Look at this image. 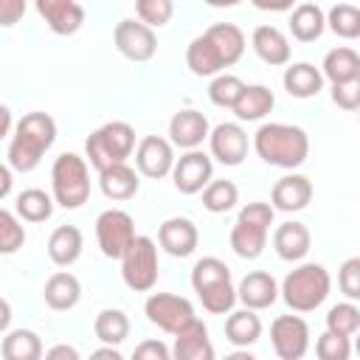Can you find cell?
Listing matches in <instances>:
<instances>
[{"instance_id":"obj_1","label":"cell","mask_w":360,"mask_h":360,"mask_svg":"<svg viewBox=\"0 0 360 360\" xmlns=\"http://www.w3.org/2000/svg\"><path fill=\"white\" fill-rule=\"evenodd\" d=\"M245 53V34L233 22H214L186 48V65L194 76H219Z\"/></svg>"},{"instance_id":"obj_2","label":"cell","mask_w":360,"mask_h":360,"mask_svg":"<svg viewBox=\"0 0 360 360\" xmlns=\"http://www.w3.org/2000/svg\"><path fill=\"white\" fill-rule=\"evenodd\" d=\"M56 141V121L48 112H25L11 135L8 143V169L14 172H34L42 160V155Z\"/></svg>"},{"instance_id":"obj_3","label":"cell","mask_w":360,"mask_h":360,"mask_svg":"<svg viewBox=\"0 0 360 360\" xmlns=\"http://www.w3.org/2000/svg\"><path fill=\"white\" fill-rule=\"evenodd\" d=\"M256 155L278 169H298L309 155V135L295 124L270 121L262 124L253 135Z\"/></svg>"},{"instance_id":"obj_4","label":"cell","mask_w":360,"mask_h":360,"mask_svg":"<svg viewBox=\"0 0 360 360\" xmlns=\"http://www.w3.org/2000/svg\"><path fill=\"white\" fill-rule=\"evenodd\" d=\"M191 287L211 315H225L236 304V287L231 281V267L217 256H202L191 267Z\"/></svg>"},{"instance_id":"obj_5","label":"cell","mask_w":360,"mask_h":360,"mask_svg":"<svg viewBox=\"0 0 360 360\" xmlns=\"http://www.w3.org/2000/svg\"><path fill=\"white\" fill-rule=\"evenodd\" d=\"M329 290H332L329 270L323 264L307 262V264H298L295 270H290L284 276L278 292H281L284 304L292 312H312V309H318L326 301Z\"/></svg>"},{"instance_id":"obj_6","label":"cell","mask_w":360,"mask_h":360,"mask_svg":"<svg viewBox=\"0 0 360 360\" xmlns=\"http://www.w3.org/2000/svg\"><path fill=\"white\" fill-rule=\"evenodd\" d=\"M87 163L93 169H107L115 163H127V158L135 152V129L127 121H107L98 129H93L84 141Z\"/></svg>"},{"instance_id":"obj_7","label":"cell","mask_w":360,"mask_h":360,"mask_svg":"<svg viewBox=\"0 0 360 360\" xmlns=\"http://www.w3.org/2000/svg\"><path fill=\"white\" fill-rule=\"evenodd\" d=\"M51 188L53 202L62 208H82L90 197V169L87 160L76 152H62L51 166Z\"/></svg>"},{"instance_id":"obj_8","label":"cell","mask_w":360,"mask_h":360,"mask_svg":"<svg viewBox=\"0 0 360 360\" xmlns=\"http://www.w3.org/2000/svg\"><path fill=\"white\" fill-rule=\"evenodd\" d=\"M273 225L270 202H248L233 228H231V248L239 259H259L267 245V231Z\"/></svg>"},{"instance_id":"obj_9","label":"cell","mask_w":360,"mask_h":360,"mask_svg":"<svg viewBox=\"0 0 360 360\" xmlns=\"http://www.w3.org/2000/svg\"><path fill=\"white\" fill-rule=\"evenodd\" d=\"M121 278L135 292H149L158 281V245L149 236H135V242L121 256Z\"/></svg>"},{"instance_id":"obj_10","label":"cell","mask_w":360,"mask_h":360,"mask_svg":"<svg viewBox=\"0 0 360 360\" xmlns=\"http://www.w3.org/2000/svg\"><path fill=\"white\" fill-rule=\"evenodd\" d=\"M96 242L107 259H121L135 242V222L121 208H107L96 219Z\"/></svg>"},{"instance_id":"obj_11","label":"cell","mask_w":360,"mask_h":360,"mask_svg":"<svg viewBox=\"0 0 360 360\" xmlns=\"http://www.w3.org/2000/svg\"><path fill=\"white\" fill-rule=\"evenodd\" d=\"M143 312H146L149 323H155L158 329H163L169 335H177L186 323H191L197 318L191 301L183 295H174V292H152L143 304Z\"/></svg>"},{"instance_id":"obj_12","label":"cell","mask_w":360,"mask_h":360,"mask_svg":"<svg viewBox=\"0 0 360 360\" xmlns=\"http://www.w3.org/2000/svg\"><path fill=\"white\" fill-rule=\"evenodd\" d=\"M270 343L278 360H301L309 349V326L301 315H278L270 323Z\"/></svg>"},{"instance_id":"obj_13","label":"cell","mask_w":360,"mask_h":360,"mask_svg":"<svg viewBox=\"0 0 360 360\" xmlns=\"http://www.w3.org/2000/svg\"><path fill=\"white\" fill-rule=\"evenodd\" d=\"M112 42L118 48L121 56H127L129 62H149L158 51V37L152 28H146L143 22L127 17L115 25L112 31Z\"/></svg>"},{"instance_id":"obj_14","label":"cell","mask_w":360,"mask_h":360,"mask_svg":"<svg viewBox=\"0 0 360 360\" xmlns=\"http://www.w3.org/2000/svg\"><path fill=\"white\" fill-rule=\"evenodd\" d=\"M211 174H214V163L200 149H191V152H183L180 158H174L172 180L180 194H200L211 183Z\"/></svg>"},{"instance_id":"obj_15","label":"cell","mask_w":360,"mask_h":360,"mask_svg":"<svg viewBox=\"0 0 360 360\" xmlns=\"http://www.w3.org/2000/svg\"><path fill=\"white\" fill-rule=\"evenodd\" d=\"M135 166L143 177L149 180H160L166 174H172L174 166V146L169 143V138L160 135H146L141 138V143L135 146Z\"/></svg>"},{"instance_id":"obj_16","label":"cell","mask_w":360,"mask_h":360,"mask_svg":"<svg viewBox=\"0 0 360 360\" xmlns=\"http://www.w3.org/2000/svg\"><path fill=\"white\" fill-rule=\"evenodd\" d=\"M211 155L225 166H239L248 155V132L236 121H222L208 132Z\"/></svg>"},{"instance_id":"obj_17","label":"cell","mask_w":360,"mask_h":360,"mask_svg":"<svg viewBox=\"0 0 360 360\" xmlns=\"http://www.w3.org/2000/svg\"><path fill=\"white\" fill-rule=\"evenodd\" d=\"M208 132H211L208 118L200 110H191V107L177 110L172 115V121H169V143L186 149V152L197 149L208 138Z\"/></svg>"},{"instance_id":"obj_18","label":"cell","mask_w":360,"mask_h":360,"mask_svg":"<svg viewBox=\"0 0 360 360\" xmlns=\"http://www.w3.org/2000/svg\"><path fill=\"white\" fill-rule=\"evenodd\" d=\"M37 14L59 37H70L84 25V8L76 0H37Z\"/></svg>"},{"instance_id":"obj_19","label":"cell","mask_w":360,"mask_h":360,"mask_svg":"<svg viewBox=\"0 0 360 360\" xmlns=\"http://www.w3.org/2000/svg\"><path fill=\"white\" fill-rule=\"evenodd\" d=\"M197 242H200V233H197V225L188 217H169L158 228V245L169 256L186 259V256H191L197 250Z\"/></svg>"},{"instance_id":"obj_20","label":"cell","mask_w":360,"mask_h":360,"mask_svg":"<svg viewBox=\"0 0 360 360\" xmlns=\"http://www.w3.org/2000/svg\"><path fill=\"white\" fill-rule=\"evenodd\" d=\"M309 200H312V180L304 177V174L292 172V174H284V177H278L273 183V191H270V202H273L270 208L273 211L292 214V211L307 208Z\"/></svg>"},{"instance_id":"obj_21","label":"cell","mask_w":360,"mask_h":360,"mask_svg":"<svg viewBox=\"0 0 360 360\" xmlns=\"http://www.w3.org/2000/svg\"><path fill=\"white\" fill-rule=\"evenodd\" d=\"M172 360H217L214 357V343L208 338V326L194 318L174 335L172 346Z\"/></svg>"},{"instance_id":"obj_22","label":"cell","mask_w":360,"mask_h":360,"mask_svg":"<svg viewBox=\"0 0 360 360\" xmlns=\"http://www.w3.org/2000/svg\"><path fill=\"white\" fill-rule=\"evenodd\" d=\"M276 298H278V284H276V278H273L270 273H264V270L248 273V276L239 281V287H236V301H242L245 309H253V312L273 307Z\"/></svg>"},{"instance_id":"obj_23","label":"cell","mask_w":360,"mask_h":360,"mask_svg":"<svg viewBox=\"0 0 360 360\" xmlns=\"http://www.w3.org/2000/svg\"><path fill=\"white\" fill-rule=\"evenodd\" d=\"M309 245H312L309 228L298 219H287L273 231V248L284 262H301L309 253Z\"/></svg>"},{"instance_id":"obj_24","label":"cell","mask_w":360,"mask_h":360,"mask_svg":"<svg viewBox=\"0 0 360 360\" xmlns=\"http://www.w3.org/2000/svg\"><path fill=\"white\" fill-rule=\"evenodd\" d=\"M250 45L256 56L270 68H281L290 62V42L276 25H256L250 34Z\"/></svg>"},{"instance_id":"obj_25","label":"cell","mask_w":360,"mask_h":360,"mask_svg":"<svg viewBox=\"0 0 360 360\" xmlns=\"http://www.w3.org/2000/svg\"><path fill=\"white\" fill-rule=\"evenodd\" d=\"M98 186L104 191L107 200H115V202H124V200H132L141 188V180H138V172L127 163H115V166H107L98 172Z\"/></svg>"},{"instance_id":"obj_26","label":"cell","mask_w":360,"mask_h":360,"mask_svg":"<svg viewBox=\"0 0 360 360\" xmlns=\"http://www.w3.org/2000/svg\"><path fill=\"white\" fill-rule=\"evenodd\" d=\"M42 298H45V304H48L51 309L68 312V309H73V307L79 304V298H82V284H79V278H76L73 273L59 270V273H53V276L45 281Z\"/></svg>"},{"instance_id":"obj_27","label":"cell","mask_w":360,"mask_h":360,"mask_svg":"<svg viewBox=\"0 0 360 360\" xmlns=\"http://www.w3.org/2000/svg\"><path fill=\"white\" fill-rule=\"evenodd\" d=\"M321 76H323V79H329L332 84L360 82V56H357V51H354V48H349V45L332 48V51L323 56Z\"/></svg>"},{"instance_id":"obj_28","label":"cell","mask_w":360,"mask_h":360,"mask_svg":"<svg viewBox=\"0 0 360 360\" xmlns=\"http://www.w3.org/2000/svg\"><path fill=\"white\" fill-rule=\"evenodd\" d=\"M82 248H84V239L76 225H59L48 236V256L56 267H70L82 256Z\"/></svg>"},{"instance_id":"obj_29","label":"cell","mask_w":360,"mask_h":360,"mask_svg":"<svg viewBox=\"0 0 360 360\" xmlns=\"http://www.w3.org/2000/svg\"><path fill=\"white\" fill-rule=\"evenodd\" d=\"M281 82H284V90H287L292 98H312V96H318L321 87H323L321 70H318L315 65H309V62L287 65Z\"/></svg>"},{"instance_id":"obj_30","label":"cell","mask_w":360,"mask_h":360,"mask_svg":"<svg viewBox=\"0 0 360 360\" xmlns=\"http://www.w3.org/2000/svg\"><path fill=\"white\" fill-rule=\"evenodd\" d=\"M276 107V96L267 84H245L239 101L233 104V115L239 121H262Z\"/></svg>"},{"instance_id":"obj_31","label":"cell","mask_w":360,"mask_h":360,"mask_svg":"<svg viewBox=\"0 0 360 360\" xmlns=\"http://www.w3.org/2000/svg\"><path fill=\"white\" fill-rule=\"evenodd\" d=\"M326 28L323 8L318 3H298L290 11V31L298 42H315Z\"/></svg>"},{"instance_id":"obj_32","label":"cell","mask_w":360,"mask_h":360,"mask_svg":"<svg viewBox=\"0 0 360 360\" xmlns=\"http://www.w3.org/2000/svg\"><path fill=\"white\" fill-rule=\"evenodd\" d=\"M225 338L236 346V349H248L262 338V318L253 309H236L228 312L225 321Z\"/></svg>"},{"instance_id":"obj_33","label":"cell","mask_w":360,"mask_h":360,"mask_svg":"<svg viewBox=\"0 0 360 360\" xmlns=\"http://www.w3.org/2000/svg\"><path fill=\"white\" fill-rule=\"evenodd\" d=\"M3 360H42V340L34 329H11L0 346Z\"/></svg>"},{"instance_id":"obj_34","label":"cell","mask_w":360,"mask_h":360,"mask_svg":"<svg viewBox=\"0 0 360 360\" xmlns=\"http://www.w3.org/2000/svg\"><path fill=\"white\" fill-rule=\"evenodd\" d=\"M14 211L25 222H45L53 214V197L45 194L42 188H25V191L17 194Z\"/></svg>"},{"instance_id":"obj_35","label":"cell","mask_w":360,"mask_h":360,"mask_svg":"<svg viewBox=\"0 0 360 360\" xmlns=\"http://www.w3.org/2000/svg\"><path fill=\"white\" fill-rule=\"evenodd\" d=\"M93 332L104 346H118L129 335V318L121 309H101L93 321Z\"/></svg>"},{"instance_id":"obj_36","label":"cell","mask_w":360,"mask_h":360,"mask_svg":"<svg viewBox=\"0 0 360 360\" xmlns=\"http://www.w3.org/2000/svg\"><path fill=\"white\" fill-rule=\"evenodd\" d=\"M323 17H326V25H329L332 34H338V37H343V39L360 37V8H357V6H352V3H338V6H332L329 14H323Z\"/></svg>"},{"instance_id":"obj_37","label":"cell","mask_w":360,"mask_h":360,"mask_svg":"<svg viewBox=\"0 0 360 360\" xmlns=\"http://www.w3.org/2000/svg\"><path fill=\"white\" fill-rule=\"evenodd\" d=\"M239 200V188L236 183L231 180H211L205 188H202V208L211 211V214H225L236 205Z\"/></svg>"},{"instance_id":"obj_38","label":"cell","mask_w":360,"mask_h":360,"mask_svg":"<svg viewBox=\"0 0 360 360\" xmlns=\"http://www.w3.org/2000/svg\"><path fill=\"white\" fill-rule=\"evenodd\" d=\"M360 329V309L354 307V301H343L329 307L326 312V332L340 335V338H352Z\"/></svg>"},{"instance_id":"obj_39","label":"cell","mask_w":360,"mask_h":360,"mask_svg":"<svg viewBox=\"0 0 360 360\" xmlns=\"http://www.w3.org/2000/svg\"><path fill=\"white\" fill-rule=\"evenodd\" d=\"M242 90H245V82H242L239 76H233V73H219V76H214V82L208 84V98H211L217 107H231V110H233V104L239 101Z\"/></svg>"},{"instance_id":"obj_40","label":"cell","mask_w":360,"mask_h":360,"mask_svg":"<svg viewBox=\"0 0 360 360\" xmlns=\"http://www.w3.org/2000/svg\"><path fill=\"white\" fill-rule=\"evenodd\" d=\"M22 245H25V228H22V222L11 211L0 208V253L3 256H11Z\"/></svg>"},{"instance_id":"obj_41","label":"cell","mask_w":360,"mask_h":360,"mask_svg":"<svg viewBox=\"0 0 360 360\" xmlns=\"http://www.w3.org/2000/svg\"><path fill=\"white\" fill-rule=\"evenodd\" d=\"M135 14H138V22H143L146 28H160L172 20L174 3L172 0H138Z\"/></svg>"},{"instance_id":"obj_42","label":"cell","mask_w":360,"mask_h":360,"mask_svg":"<svg viewBox=\"0 0 360 360\" xmlns=\"http://www.w3.org/2000/svg\"><path fill=\"white\" fill-rule=\"evenodd\" d=\"M315 354H318V360H349L352 357V340L332 335V332H323L315 340Z\"/></svg>"},{"instance_id":"obj_43","label":"cell","mask_w":360,"mask_h":360,"mask_svg":"<svg viewBox=\"0 0 360 360\" xmlns=\"http://www.w3.org/2000/svg\"><path fill=\"white\" fill-rule=\"evenodd\" d=\"M338 287L349 301L360 298V256H352L338 270Z\"/></svg>"},{"instance_id":"obj_44","label":"cell","mask_w":360,"mask_h":360,"mask_svg":"<svg viewBox=\"0 0 360 360\" xmlns=\"http://www.w3.org/2000/svg\"><path fill=\"white\" fill-rule=\"evenodd\" d=\"M332 101L346 110L354 112L360 107V82H346V84H332Z\"/></svg>"},{"instance_id":"obj_45","label":"cell","mask_w":360,"mask_h":360,"mask_svg":"<svg viewBox=\"0 0 360 360\" xmlns=\"http://www.w3.org/2000/svg\"><path fill=\"white\" fill-rule=\"evenodd\" d=\"M132 360H172V352L163 340L158 338H149V340H141L132 352Z\"/></svg>"},{"instance_id":"obj_46","label":"cell","mask_w":360,"mask_h":360,"mask_svg":"<svg viewBox=\"0 0 360 360\" xmlns=\"http://www.w3.org/2000/svg\"><path fill=\"white\" fill-rule=\"evenodd\" d=\"M25 0H0V28H11L25 14Z\"/></svg>"},{"instance_id":"obj_47","label":"cell","mask_w":360,"mask_h":360,"mask_svg":"<svg viewBox=\"0 0 360 360\" xmlns=\"http://www.w3.org/2000/svg\"><path fill=\"white\" fill-rule=\"evenodd\" d=\"M42 360H82V354H79V349L70 346V343H56V346H51V349L42 354Z\"/></svg>"},{"instance_id":"obj_48","label":"cell","mask_w":360,"mask_h":360,"mask_svg":"<svg viewBox=\"0 0 360 360\" xmlns=\"http://www.w3.org/2000/svg\"><path fill=\"white\" fill-rule=\"evenodd\" d=\"M87 360H124V354H121L115 346H101V349L90 352V357H87Z\"/></svg>"},{"instance_id":"obj_49","label":"cell","mask_w":360,"mask_h":360,"mask_svg":"<svg viewBox=\"0 0 360 360\" xmlns=\"http://www.w3.org/2000/svg\"><path fill=\"white\" fill-rule=\"evenodd\" d=\"M11 183H14V177H11V169L0 163V200H3V197H8V191H11Z\"/></svg>"},{"instance_id":"obj_50","label":"cell","mask_w":360,"mask_h":360,"mask_svg":"<svg viewBox=\"0 0 360 360\" xmlns=\"http://www.w3.org/2000/svg\"><path fill=\"white\" fill-rule=\"evenodd\" d=\"M11 127H14V121H11V110H8L6 104H0V138H6V135L11 132Z\"/></svg>"},{"instance_id":"obj_51","label":"cell","mask_w":360,"mask_h":360,"mask_svg":"<svg viewBox=\"0 0 360 360\" xmlns=\"http://www.w3.org/2000/svg\"><path fill=\"white\" fill-rule=\"evenodd\" d=\"M8 323H11V307L6 298H0V332H6Z\"/></svg>"},{"instance_id":"obj_52","label":"cell","mask_w":360,"mask_h":360,"mask_svg":"<svg viewBox=\"0 0 360 360\" xmlns=\"http://www.w3.org/2000/svg\"><path fill=\"white\" fill-rule=\"evenodd\" d=\"M222 360H256V357H253V354H250L248 349H236V352H231V354H225Z\"/></svg>"}]
</instances>
